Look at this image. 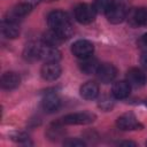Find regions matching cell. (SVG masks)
<instances>
[{
  "mask_svg": "<svg viewBox=\"0 0 147 147\" xmlns=\"http://www.w3.org/2000/svg\"><path fill=\"white\" fill-rule=\"evenodd\" d=\"M47 23H48V26L55 32H57L64 40L68 39L74 32L70 17L63 10L51 11L47 16Z\"/></svg>",
  "mask_w": 147,
  "mask_h": 147,
  "instance_id": "6da1fadb",
  "label": "cell"
},
{
  "mask_svg": "<svg viewBox=\"0 0 147 147\" xmlns=\"http://www.w3.org/2000/svg\"><path fill=\"white\" fill-rule=\"evenodd\" d=\"M74 15H75L76 21L79 22L80 24H90L95 20L96 10L94 9L92 5L80 3L75 8Z\"/></svg>",
  "mask_w": 147,
  "mask_h": 147,
  "instance_id": "7a4b0ae2",
  "label": "cell"
},
{
  "mask_svg": "<svg viewBox=\"0 0 147 147\" xmlns=\"http://www.w3.org/2000/svg\"><path fill=\"white\" fill-rule=\"evenodd\" d=\"M95 119V115L88 111L72 113L62 117V123L67 125H86Z\"/></svg>",
  "mask_w": 147,
  "mask_h": 147,
  "instance_id": "3957f363",
  "label": "cell"
},
{
  "mask_svg": "<svg viewBox=\"0 0 147 147\" xmlns=\"http://www.w3.org/2000/svg\"><path fill=\"white\" fill-rule=\"evenodd\" d=\"M127 14H129V11H127L126 5L122 1H115L113 7L106 14V16L110 23L118 24V23H122L126 18Z\"/></svg>",
  "mask_w": 147,
  "mask_h": 147,
  "instance_id": "277c9868",
  "label": "cell"
},
{
  "mask_svg": "<svg viewBox=\"0 0 147 147\" xmlns=\"http://www.w3.org/2000/svg\"><path fill=\"white\" fill-rule=\"evenodd\" d=\"M38 59L44 62H59L61 53L56 47L41 42L38 44Z\"/></svg>",
  "mask_w": 147,
  "mask_h": 147,
  "instance_id": "5b68a950",
  "label": "cell"
},
{
  "mask_svg": "<svg viewBox=\"0 0 147 147\" xmlns=\"http://www.w3.org/2000/svg\"><path fill=\"white\" fill-rule=\"evenodd\" d=\"M116 125L119 130H123V131H132V130L142 129V124L131 113H127V114L119 116L116 121Z\"/></svg>",
  "mask_w": 147,
  "mask_h": 147,
  "instance_id": "8992f818",
  "label": "cell"
},
{
  "mask_svg": "<svg viewBox=\"0 0 147 147\" xmlns=\"http://www.w3.org/2000/svg\"><path fill=\"white\" fill-rule=\"evenodd\" d=\"M71 52L78 59H85V57H88L93 54L94 46L91 41L85 40V39H80V40H77L72 44Z\"/></svg>",
  "mask_w": 147,
  "mask_h": 147,
  "instance_id": "52a82bcc",
  "label": "cell"
},
{
  "mask_svg": "<svg viewBox=\"0 0 147 147\" xmlns=\"http://www.w3.org/2000/svg\"><path fill=\"white\" fill-rule=\"evenodd\" d=\"M61 106V99L55 91H47L41 99V107L46 113H54Z\"/></svg>",
  "mask_w": 147,
  "mask_h": 147,
  "instance_id": "ba28073f",
  "label": "cell"
},
{
  "mask_svg": "<svg viewBox=\"0 0 147 147\" xmlns=\"http://www.w3.org/2000/svg\"><path fill=\"white\" fill-rule=\"evenodd\" d=\"M95 75L101 83L108 84V83H111L116 78L117 70L111 63H102V64L100 63Z\"/></svg>",
  "mask_w": 147,
  "mask_h": 147,
  "instance_id": "9c48e42d",
  "label": "cell"
},
{
  "mask_svg": "<svg viewBox=\"0 0 147 147\" xmlns=\"http://www.w3.org/2000/svg\"><path fill=\"white\" fill-rule=\"evenodd\" d=\"M40 75L45 80L48 82L57 79L61 75V67L59 62H45L40 69Z\"/></svg>",
  "mask_w": 147,
  "mask_h": 147,
  "instance_id": "30bf717a",
  "label": "cell"
},
{
  "mask_svg": "<svg viewBox=\"0 0 147 147\" xmlns=\"http://www.w3.org/2000/svg\"><path fill=\"white\" fill-rule=\"evenodd\" d=\"M126 82L133 87H141L147 83V76L142 70L132 68L126 72Z\"/></svg>",
  "mask_w": 147,
  "mask_h": 147,
  "instance_id": "8fae6325",
  "label": "cell"
},
{
  "mask_svg": "<svg viewBox=\"0 0 147 147\" xmlns=\"http://www.w3.org/2000/svg\"><path fill=\"white\" fill-rule=\"evenodd\" d=\"M129 20L132 25L147 26V7H140L132 10L129 15Z\"/></svg>",
  "mask_w": 147,
  "mask_h": 147,
  "instance_id": "7c38bea8",
  "label": "cell"
},
{
  "mask_svg": "<svg viewBox=\"0 0 147 147\" xmlns=\"http://www.w3.org/2000/svg\"><path fill=\"white\" fill-rule=\"evenodd\" d=\"M21 83V77L20 75H17L16 72L9 71V72H5L1 76V86L5 90H14Z\"/></svg>",
  "mask_w": 147,
  "mask_h": 147,
  "instance_id": "4fadbf2b",
  "label": "cell"
},
{
  "mask_svg": "<svg viewBox=\"0 0 147 147\" xmlns=\"http://www.w3.org/2000/svg\"><path fill=\"white\" fill-rule=\"evenodd\" d=\"M131 91V85L126 80H119L114 83L111 87V94L115 99H125L129 96Z\"/></svg>",
  "mask_w": 147,
  "mask_h": 147,
  "instance_id": "5bb4252c",
  "label": "cell"
},
{
  "mask_svg": "<svg viewBox=\"0 0 147 147\" xmlns=\"http://www.w3.org/2000/svg\"><path fill=\"white\" fill-rule=\"evenodd\" d=\"M79 93L85 100H94L99 95V85L95 82H86L80 86Z\"/></svg>",
  "mask_w": 147,
  "mask_h": 147,
  "instance_id": "9a60e30c",
  "label": "cell"
},
{
  "mask_svg": "<svg viewBox=\"0 0 147 147\" xmlns=\"http://www.w3.org/2000/svg\"><path fill=\"white\" fill-rule=\"evenodd\" d=\"M99 65H100L99 61L95 57H93L92 55L88 56V57H85V59H80V62H79L80 70L86 75L95 74L98 68H99Z\"/></svg>",
  "mask_w": 147,
  "mask_h": 147,
  "instance_id": "2e32d148",
  "label": "cell"
},
{
  "mask_svg": "<svg viewBox=\"0 0 147 147\" xmlns=\"http://www.w3.org/2000/svg\"><path fill=\"white\" fill-rule=\"evenodd\" d=\"M1 32L8 39L16 38L20 34L18 23L13 22V21H8V20H3L2 24H1Z\"/></svg>",
  "mask_w": 147,
  "mask_h": 147,
  "instance_id": "e0dca14e",
  "label": "cell"
},
{
  "mask_svg": "<svg viewBox=\"0 0 147 147\" xmlns=\"http://www.w3.org/2000/svg\"><path fill=\"white\" fill-rule=\"evenodd\" d=\"M62 41H64V39L57 33L55 32L54 30L49 29L48 31H46L44 34H42V42L44 44H47L49 46H54V47H57Z\"/></svg>",
  "mask_w": 147,
  "mask_h": 147,
  "instance_id": "ac0fdd59",
  "label": "cell"
},
{
  "mask_svg": "<svg viewBox=\"0 0 147 147\" xmlns=\"http://www.w3.org/2000/svg\"><path fill=\"white\" fill-rule=\"evenodd\" d=\"M115 0H94L93 7L96 10V13L101 14H107L108 10L113 7Z\"/></svg>",
  "mask_w": 147,
  "mask_h": 147,
  "instance_id": "d6986e66",
  "label": "cell"
},
{
  "mask_svg": "<svg viewBox=\"0 0 147 147\" xmlns=\"http://www.w3.org/2000/svg\"><path fill=\"white\" fill-rule=\"evenodd\" d=\"M63 136V130H62V126L59 124V123H54L52 124L49 127H48V131H47V137L52 140H57L60 139L61 137Z\"/></svg>",
  "mask_w": 147,
  "mask_h": 147,
  "instance_id": "ffe728a7",
  "label": "cell"
},
{
  "mask_svg": "<svg viewBox=\"0 0 147 147\" xmlns=\"http://www.w3.org/2000/svg\"><path fill=\"white\" fill-rule=\"evenodd\" d=\"M114 106V101L113 99H110L109 96H103L100 99V102H99V107L103 110H109L111 109Z\"/></svg>",
  "mask_w": 147,
  "mask_h": 147,
  "instance_id": "44dd1931",
  "label": "cell"
},
{
  "mask_svg": "<svg viewBox=\"0 0 147 147\" xmlns=\"http://www.w3.org/2000/svg\"><path fill=\"white\" fill-rule=\"evenodd\" d=\"M13 139L16 140V141L20 142V144H24V145H29V144H31V142H30V138H29V136H26L25 133H17L16 136L13 137Z\"/></svg>",
  "mask_w": 147,
  "mask_h": 147,
  "instance_id": "7402d4cb",
  "label": "cell"
},
{
  "mask_svg": "<svg viewBox=\"0 0 147 147\" xmlns=\"http://www.w3.org/2000/svg\"><path fill=\"white\" fill-rule=\"evenodd\" d=\"M63 145L69 147H82V146H85V142L79 139H69V140H65Z\"/></svg>",
  "mask_w": 147,
  "mask_h": 147,
  "instance_id": "603a6c76",
  "label": "cell"
},
{
  "mask_svg": "<svg viewBox=\"0 0 147 147\" xmlns=\"http://www.w3.org/2000/svg\"><path fill=\"white\" fill-rule=\"evenodd\" d=\"M140 63L142 64V67H144L145 69H147V52H145V53L141 55V57H140Z\"/></svg>",
  "mask_w": 147,
  "mask_h": 147,
  "instance_id": "cb8c5ba5",
  "label": "cell"
},
{
  "mask_svg": "<svg viewBox=\"0 0 147 147\" xmlns=\"http://www.w3.org/2000/svg\"><path fill=\"white\" fill-rule=\"evenodd\" d=\"M141 42L144 44V46L147 47V33H145V34L141 37Z\"/></svg>",
  "mask_w": 147,
  "mask_h": 147,
  "instance_id": "d4e9b609",
  "label": "cell"
},
{
  "mask_svg": "<svg viewBox=\"0 0 147 147\" xmlns=\"http://www.w3.org/2000/svg\"><path fill=\"white\" fill-rule=\"evenodd\" d=\"M119 145H126V146L131 145V146H136V144L132 142V141H122V142H119Z\"/></svg>",
  "mask_w": 147,
  "mask_h": 147,
  "instance_id": "484cf974",
  "label": "cell"
},
{
  "mask_svg": "<svg viewBox=\"0 0 147 147\" xmlns=\"http://www.w3.org/2000/svg\"><path fill=\"white\" fill-rule=\"evenodd\" d=\"M42 1H54V0H42Z\"/></svg>",
  "mask_w": 147,
  "mask_h": 147,
  "instance_id": "4316f807",
  "label": "cell"
},
{
  "mask_svg": "<svg viewBox=\"0 0 147 147\" xmlns=\"http://www.w3.org/2000/svg\"><path fill=\"white\" fill-rule=\"evenodd\" d=\"M146 106H147V100H146Z\"/></svg>",
  "mask_w": 147,
  "mask_h": 147,
  "instance_id": "83f0119b",
  "label": "cell"
}]
</instances>
